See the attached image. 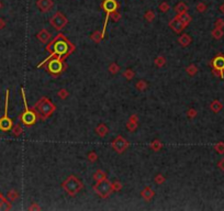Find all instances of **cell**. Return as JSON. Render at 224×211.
<instances>
[{"mask_svg":"<svg viewBox=\"0 0 224 211\" xmlns=\"http://www.w3.org/2000/svg\"><path fill=\"white\" fill-rule=\"evenodd\" d=\"M94 190L96 191V193L101 198H108L113 191V186L108 179H103L101 182H98L96 184V186L94 187Z\"/></svg>","mask_w":224,"mask_h":211,"instance_id":"4","label":"cell"},{"mask_svg":"<svg viewBox=\"0 0 224 211\" xmlns=\"http://www.w3.org/2000/svg\"><path fill=\"white\" fill-rule=\"evenodd\" d=\"M12 126H13V123H12L11 119L8 118V115H5L1 119H0V130L1 131L11 130Z\"/></svg>","mask_w":224,"mask_h":211,"instance_id":"10","label":"cell"},{"mask_svg":"<svg viewBox=\"0 0 224 211\" xmlns=\"http://www.w3.org/2000/svg\"><path fill=\"white\" fill-rule=\"evenodd\" d=\"M88 158H89L90 162H96L97 161V154L94 152H90L88 154Z\"/></svg>","mask_w":224,"mask_h":211,"instance_id":"34","label":"cell"},{"mask_svg":"<svg viewBox=\"0 0 224 211\" xmlns=\"http://www.w3.org/2000/svg\"><path fill=\"white\" fill-rule=\"evenodd\" d=\"M136 126H137V118L136 116L134 115L130 119V121L128 122V129L130 131H134L135 129H136Z\"/></svg>","mask_w":224,"mask_h":211,"instance_id":"18","label":"cell"},{"mask_svg":"<svg viewBox=\"0 0 224 211\" xmlns=\"http://www.w3.org/2000/svg\"><path fill=\"white\" fill-rule=\"evenodd\" d=\"M177 18L179 19L180 21H181V23L185 25V27H187V25H188L189 23H190V21H191V17L189 16L187 12H184V13H178Z\"/></svg>","mask_w":224,"mask_h":211,"instance_id":"15","label":"cell"},{"mask_svg":"<svg viewBox=\"0 0 224 211\" xmlns=\"http://www.w3.org/2000/svg\"><path fill=\"white\" fill-rule=\"evenodd\" d=\"M154 195H155L154 191H153L152 189L150 188V187H146V188L144 189L143 191H142V196H143L145 200H150Z\"/></svg>","mask_w":224,"mask_h":211,"instance_id":"17","label":"cell"},{"mask_svg":"<svg viewBox=\"0 0 224 211\" xmlns=\"http://www.w3.org/2000/svg\"><path fill=\"white\" fill-rule=\"evenodd\" d=\"M51 33H49L48 31H46L45 29L41 30L40 32L38 33V35H36V38L38 39V41L42 43H46L47 41H49V39H51Z\"/></svg>","mask_w":224,"mask_h":211,"instance_id":"13","label":"cell"},{"mask_svg":"<svg viewBox=\"0 0 224 211\" xmlns=\"http://www.w3.org/2000/svg\"><path fill=\"white\" fill-rule=\"evenodd\" d=\"M35 107L43 119H46L47 117H49V116L54 112V110H55V106H54L48 99L45 98V97L38 101Z\"/></svg>","mask_w":224,"mask_h":211,"instance_id":"3","label":"cell"},{"mask_svg":"<svg viewBox=\"0 0 224 211\" xmlns=\"http://www.w3.org/2000/svg\"><path fill=\"white\" fill-rule=\"evenodd\" d=\"M213 35H214V38L217 39L222 35V32L220 31V30H214V31H213Z\"/></svg>","mask_w":224,"mask_h":211,"instance_id":"40","label":"cell"},{"mask_svg":"<svg viewBox=\"0 0 224 211\" xmlns=\"http://www.w3.org/2000/svg\"><path fill=\"white\" fill-rule=\"evenodd\" d=\"M197 10L199 12H203L204 10H206V6H204L203 3H199V5L197 6Z\"/></svg>","mask_w":224,"mask_h":211,"instance_id":"39","label":"cell"},{"mask_svg":"<svg viewBox=\"0 0 224 211\" xmlns=\"http://www.w3.org/2000/svg\"><path fill=\"white\" fill-rule=\"evenodd\" d=\"M128 146H129V143L126 142V140L122 136H118L117 139L113 141V143H112V147L115 148L118 153L124 152V150H125Z\"/></svg>","mask_w":224,"mask_h":211,"instance_id":"9","label":"cell"},{"mask_svg":"<svg viewBox=\"0 0 224 211\" xmlns=\"http://www.w3.org/2000/svg\"><path fill=\"white\" fill-rule=\"evenodd\" d=\"M178 42L181 46H188L191 42V38L188 35V34H182L179 39H178Z\"/></svg>","mask_w":224,"mask_h":211,"instance_id":"16","label":"cell"},{"mask_svg":"<svg viewBox=\"0 0 224 211\" xmlns=\"http://www.w3.org/2000/svg\"><path fill=\"white\" fill-rule=\"evenodd\" d=\"M155 18V13L152 11V10H148L147 12L145 13V19L148 21V22H150V21H153Z\"/></svg>","mask_w":224,"mask_h":211,"instance_id":"23","label":"cell"},{"mask_svg":"<svg viewBox=\"0 0 224 211\" xmlns=\"http://www.w3.org/2000/svg\"><path fill=\"white\" fill-rule=\"evenodd\" d=\"M70 45H72V44H69V43L67 42V40L64 38L63 34H59V35H57V38H56L52 43H49V44L47 45V47H46L47 51L51 52V55H49L47 59H45L41 64H38V67H41L43 64H45L47 61H49L52 57H55L56 56V57H59V59H62V57L69 55V53L72 52V51H69V46H70Z\"/></svg>","mask_w":224,"mask_h":211,"instance_id":"1","label":"cell"},{"mask_svg":"<svg viewBox=\"0 0 224 211\" xmlns=\"http://www.w3.org/2000/svg\"><path fill=\"white\" fill-rule=\"evenodd\" d=\"M150 146H152V148L154 151H158L159 148L161 147V144H160V142H159V141H154Z\"/></svg>","mask_w":224,"mask_h":211,"instance_id":"32","label":"cell"},{"mask_svg":"<svg viewBox=\"0 0 224 211\" xmlns=\"http://www.w3.org/2000/svg\"><path fill=\"white\" fill-rule=\"evenodd\" d=\"M110 18L117 22V21H119L120 19H121V14H120L118 11H115V12H112V13H110Z\"/></svg>","mask_w":224,"mask_h":211,"instance_id":"26","label":"cell"},{"mask_svg":"<svg viewBox=\"0 0 224 211\" xmlns=\"http://www.w3.org/2000/svg\"><path fill=\"white\" fill-rule=\"evenodd\" d=\"M118 7H119V5H118L117 0H103L102 5H101V8H102L109 16L112 12L117 11Z\"/></svg>","mask_w":224,"mask_h":211,"instance_id":"8","label":"cell"},{"mask_svg":"<svg viewBox=\"0 0 224 211\" xmlns=\"http://www.w3.org/2000/svg\"><path fill=\"white\" fill-rule=\"evenodd\" d=\"M169 5H168L166 1H164V3H161L160 5H159V10H160L161 12H167L168 10H169Z\"/></svg>","mask_w":224,"mask_h":211,"instance_id":"25","label":"cell"},{"mask_svg":"<svg viewBox=\"0 0 224 211\" xmlns=\"http://www.w3.org/2000/svg\"><path fill=\"white\" fill-rule=\"evenodd\" d=\"M165 63H166V59L161 56L157 57V59H155V64H156V66H158V67H161L163 65H165Z\"/></svg>","mask_w":224,"mask_h":211,"instance_id":"24","label":"cell"},{"mask_svg":"<svg viewBox=\"0 0 224 211\" xmlns=\"http://www.w3.org/2000/svg\"><path fill=\"white\" fill-rule=\"evenodd\" d=\"M3 8V3H1V1H0V9Z\"/></svg>","mask_w":224,"mask_h":211,"instance_id":"43","label":"cell"},{"mask_svg":"<svg viewBox=\"0 0 224 211\" xmlns=\"http://www.w3.org/2000/svg\"><path fill=\"white\" fill-rule=\"evenodd\" d=\"M47 69L51 74L54 75H57V74H61L64 69V64L62 62V59L59 57H55V59H51L47 65Z\"/></svg>","mask_w":224,"mask_h":211,"instance_id":"7","label":"cell"},{"mask_svg":"<svg viewBox=\"0 0 224 211\" xmlns=\"http://www.w3.org/2000/svg\"><path fill=\"white\" fill-rule=\"evenodd\" d=\"M22 97H23V101H24V107H25V111L23 112L22 117H21V120L22 122L25 124V126H30L32 124L35 123L36 121V113L34 112L33 110L29 109L28 107V103H27V99H25V94H24V89L22 88Z\"/></svg>","mask_w":224,"mask_h":211,"instance_id":"5","label":"cell"},{"mask_svg":"<svg viewBox=\"0 0 224 211\" xmlns=\"http://www.w3.org/2000/svg\"><path fill=\"white\" fill-rule=\"evenodd\" d=\"M12 133H13V134L16 135V136H19V135H20L21 133H22V129H21V126L17 124L16 128H14L13 130H12Z\"/></svg>","mask_w":224,"mask_h":211,"instance_id":"30","label":"cell"},{"mask_svg":"<svg viewBox=\"0 0 224 211\" xmlns=\"http://www.w3.org/2000/svg\"><path fill=\"white\" fill-rule=\"evenodd\" d=\"M91 39L94 41V42H99V41L102 39V32H100V31L94 32V33L91 35Z\"/></svg>","mask_w":224,"mask_h":211,"instance_id":"22","label":"cell"},{"mask_svg":"<svg viewBox=\"0 0 224 211\" xmlns=\"http://www.w3.org/2000/svg\"><path fill=\"white\" fill-rule=\"evenodd\" d=\"M187 5L185 3H177V6L175 7V10L177 13H184V12H187Z\"/></svg>","mask_w":224,"mask_h":211,"instance_id":"20","label":"cell"},{"mask_svg":"<svg viewBox=\"0 0 224 211\" xmlns=\"http://www.w3.org/2000/svg\"><path fill=\"white\" fill-rule=\"evenodd\" d=\"M49 23L55 30H62L66 24H67V19L62 12H56L49 20Z\"/></svg>","mask_w":224,"mask_h":211,"instance_id":"6","label":"cell"},{"mask_svg":"<svg viewBox=\"0 0 224 211\" xmlns=\"http://www.w3.org/2000/svg\"><path fill=\"white\" fill-rule=\"evenodd\" d=\"M36 6H38V8L41 11L47 12L53 7V1H52V0H38Z\"/></svg>","mask_w":224,"mask_h":211,"instance_id":"11","label":"cell"},{"mask_svg":"<svg viewBox=\"0 0 224 211\" xmlns=\"http://www.w3.org/2000/svg\"><path fill=\"white\" fill-rule=\"evenodd\" d=\"M8 198H9V199L11 200V201H13V200H16L17 198H18V193H17L14 190L10 191V193H8Z\"/></svg>","mask_w":224,"mask_h":211,"instance_id":"33","label":"cell"},{"mask_svg":"<svg viewBox=\"0 0 224 211\" xmlns=\"http://www.w3.org/2000/svg\"><path fill=\"white\" fill-rule=\"evenodd\" d=\"M5 27H6V21L0 18V29H3Z\"/></svg>","mask_w":224,"mask_h":211,"instance_id":"41","label":"cell"},{"mask_svg":"<svg viewBox=\"0 0 224 211\" xmlns=\"http://www.w3.org/2000/svg\"><path fill=\"white\" fill-rule=\"evenodd\" d=\"M96 132L98 133L99 136H104V135H107V133H108V128L104 126V124H99L96 129Z\"/></svg>","mask_w":224,"mask_h":211,"instance_id":"19","label":"cell"},{"mask_svg":"<svg viewBox=\"0 0 224 211\" xmlns=\"http://www.w3.org/2000/svg\"><path fill=\"white\" fill-rule=\"evenodd\" d=\"M109 70L112 73V74H117V73L119 72V66H118L115 63H112L109 67Z\"/></svg>","mask_w":224,"mask_h":211,"instance_id":"28","label":"cell"},{"mask_svg":"<svg viewBox=\"0 0 224 211\" xmlns=\"http://www.w3.org/2000/svg\"><path fill=\"white\" fill-rule=\"evenodd\" d=\"M67 96H68V91L66 89H61L59 91V98L66 99V98H67Z\"/></svg>","mask_w":224,"mask_h":211,"instance_id":"31","label":"cell"},{"mask_svg":"<svg viewBox=\"0 0 224 211\" xmlns=\"http://www.w3.org/2000/svg\"><path fill=\"white\" fill-rule=\"evenodd\" d=\"M104 178H105V173L104 172H102V171H97L94 175V179L96 180L97 183L101 182V180H103Z\"/></svg>","mask_w":224,"mask_h":211,"instance_id":"21","label":"cell"},{"mask_svg":"<svg viewBox=\"0 0 224 211\" xmlns=\"http://www.w3.org/2000/svg\"><path fill=\"white\" fill-rule=\"evenodd\" d=\"M187 73H188L190 76H193V75L197 73V68H196V66L195 65H191V66H189L188 68H187Z\"/></svg>","mask_w":224,"mask_h":211,"instance_id":"29","label":"cell"},{"mask_svg":"<svg viewBox=\"0 0 224 211\" xmlns=\"http://www.w3.org/2000/svg\"><path fill=\"white\" fill-rule=\"evenodd\" d=\"M136 88L140 90H145L146 88H147V84H146L144 80H140L139 83L136 84Z\"/></svg>","mask_w":224,"mask_h":211,"instance_id":"27","label":"cell"},{"mask_svg":"<svg viewBox=\"0 0 224 211\" xmlns=\"http://www.w3.org/2000/svg\"><path fill=\"white\" fill-rule=\"evenodd\" d=\"M63 188L65 189V191L68 193V195L74 197V196H76L77 193L81 190L83 184H81V182L76 177V176L72 175L63 183Z\"/></svg>","mask_w":224,"mask_h":211,"instance_id":"2","label":"cell"},{"mask_svg":"<svg viewBox=\"0 0 224 211\" xmlns=\"http://www.w3.org/2000/svg\"><path fill=\"white\" fill-rule=\"evenodd\" d=\"M155 182H156L157 184H163V183L165 182V177H164L163 175H157L156 177H155Z\"/></svg>","mask_w":224,"mask_h":211,"instance_id":"36","label":"cell"},{"mask_svg":"<svg viewBox=\"0 0 224 211\" xmlns=\"http://www.w3.org/2000/svg\"><path fill=\"white\" fill-rule=\"evenodd\" d=\"M188 115H189V117L193 118V117H195V115H196V111L193 110V109H192V110H189L188 111Z\"/></svg>","mask_w":224,"mask_h":211,"instance_id":"42","label":"cell"},{"mask_svg":"<svg viewBox=\"0 0 224 211\" xmlns=\"http://www.w3.org/2000/svg\"><path fill=\"white\" fill-rule=\"evenodd\" d=\"M124 76H125L128 79H131V78H133V76H134V73H133L131 69H126L125 72H124Z\"/></svg>","mask_w":224,"mask_h":211,"instance_id":"35","label":"cell"},{"mask_svg":"<svg viewBox=\"0 0 224 211\" xmlns=\"http://www.w3.org/2000/svg\"><path fill=\"white\" fill-rule=\"evenodd\" d=\"M169 27L171 28V29L174 30V31L176 32V33H180V32L182 31V30L185 29V25L181 23V21L179 20V19L176 17V18H174L173 20L169 22Z\"/></svg>","mask_w":224,"mask_h":211,"instance_id":"12","label":"cell"},{"mask_svg":"<svg viewBox=\"0 0 224 211\" xmlns=\"http://www.w3.org/2000/svg\"><path fill=\"white\" fill-rule=\"evenodd\" d=\"M213 66H214L215 69L217 70H223L224 69V57L219 56L213 61Z\"/></svg>","mask_w":224,"mask_h":211,"instance_id":"14","label":"cell"},{"mask_svg":"<svg viewBox=\"0 0 224 211\" xmlns=\"http://www.w3.org/2000/svg\"><path fill=\"white\" fill-rule=\"evenodd\" d=\"M112 186H113V190H120L122 188V185L119 182H115V184H112Z\"/></svg>","mask_w":224,"mask_h":211,"instance_id":"38","label":"cell"},{"mask_svg":"<svg viewBox=\"0 0 224 211\" xmlns=\"http://www.w3.org/2000/svg\"><path fill=\"white\" fill-rule=\"evenodd\" d=\"M212 109L215 111V112H216V111H219L220 109H221V105H220L219 102H214V103H212Z\"/></svg>","mask_w":224,"mask_h":211,"instance_id":"37","label":"cell"}]
</instances>
